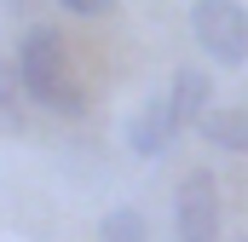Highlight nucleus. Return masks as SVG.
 <instances>
[{
    "label": "nucleus",
    "mask_w": 248,
    "mask_h": 242,
    "mask_svg": "<svg viewBox=\"0 0 248 242\" xmlns=\"http://www.w3.org/2000/svg\"><path fill=\"white\" fill-rule=\"evenodd\" d=\"M98 242H150V225L139 208H110L98 219Z\"/></svg>",
    "instance_id": "6e6552de"
},
{
    "label": "nucleus",
    "mask_w": 248,
    "mask_h": 242,
    "mask_svg": "<svg viewBox=\"0 0 248 242\" xmlns=\"http://www.w3.org/2000/svg\"><path fill=\"white\" fill-rule=\"evenodd\" d=\"M173 138H179V116H173L168 92H162V98H150L139 116L127 121V150H133V156H162Z\"/></svg>",
    "instance_id": "20e7f679"
},
{
    "label": "nucleus",
    "mask_w": 248,
    "mask_h": 242,
    "mask_svg": "<svg viewBox=\"0 0 248 242\" xmlns=\"http://www.w3.org/2000/svg\"><path fill=\"white\" fill-rule=\"evenodd\" d=\"M219 184H214V173H185V184H179V196H173V231H179V242H219Z\"/></svg>",
    "instance_id": "7ed1b4c3"
},
{
    "label": "nucleus",
    "mask_w": 248,
    "mask_h": 242,
    "mask_svg": "<svg viewBox=\"0 0 248 242\" xmlns=\"http://www.w3.org/2000/svg\"><path fill=\"white\" fill-rule=\"evenodd\" d=\"M17 75H23V92L29 104H41L46 116H81L87 110V87L75 75V58L63 46V35L52 23H29L23 41H17Z\"/></svg>",
    "instance_id": "f257e3e1"
},
{
    "label": "nucleus",
    "mask_w": 248,
    "mask_h": 242,
    "mask_svg": "<svg viewBox=\"0 0 248 242\" xmlns=\"http://www.w3.org/2000/svg\"><path fill=\"white\" fill-rule=\"evenodd\" d=\"M196 127H202V138H208L214 150H231V156H248V110H243V104H231V110L208 104Z\"/></svg>",
    "instance_id": "423d86ee"
},
{
    "label": "nucleus",
    "mask_w": 248,
    "mask_h": 242,
    "mask_svg": "<svg viewBox=\"0 0 248 242\" xmlns=\"http://www.w3.org/2000/svg\"><path fill=\"white\" fill-rule=\"evenodd\" d=\"M69 17H110L116 12V0H58Z\"/></svg>",
    "instance_id": "1a4fd4ad"
},
{
    "label": "nucleus",
    "mask_w": 248,
    "mask_h": 242,
    "mask_svg": "<svg viewBox=\"0 0 248 242\" xmlns=\"http://www.w3.org/2000/svg\"><path fill=\"white\" fill-rule=\"evenodd\" d=\"M168 104H173L179 127H196L202 110L214 104V75H208V69H196V63H185V69L173 75V87H168Z\"/></svg>",
    "instance_id": "39448f33"
},
{
    "label": "nucleus",
    "mask_w": 248,
    "mask_h": 242,
    "mask_svg": "<svg viewBox=\"0 0 248 242\" xmlns=\"http://www.w3.org/2000/svg\"><path fill=\"white\" fill-rule=\"evenodd\" d=\"M190 35L214 63H248V6L243 0H190Z\"/></svg>",
    "instance_id": "f03ea898"
},
{
    "label": "nucleus",
    "mask_w": 248,
    "mask_h": 242,
    "mask_svg": "<svg viewBox=\"0 0 248 242\" xmlns=\"http://www.w3.org/2000/svg\"><path fill=\"white\" fill-rule=\"evenodd\" d=\"M23 116H29V92H23L17 58H12L0 63V133H23Z\"/></svg>",
    "instance_id": "0eeeda50"
}]
</instances>
